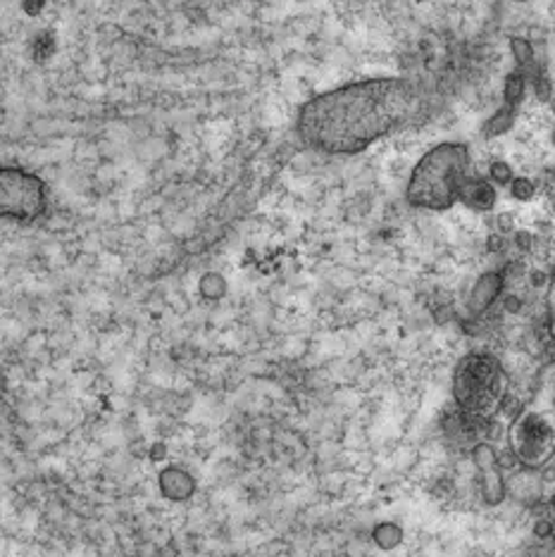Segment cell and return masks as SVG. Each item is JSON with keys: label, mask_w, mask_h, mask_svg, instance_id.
Listing matches in <instances>:
<instances>
[{"label": "cell", "mask_w": 555, "mask_h": 557, "mask_svg": "<svg viewBox=\"0 0 555 557\" xmlns=\"http://www.w3.org/2000/svg\"><path fill=\"white\" fill-rule=\"evenodd\" d=\"M412 106L415 88L406 79L353 82L303 106L298 134L322 153H362L382 136L398 129Z\"/></svg>", "instance_id": "obj_1"}, {"label": "cell", "mask_w": 555, "mask_h": 557, "mask_svg": "<svg viewBox=\"0 0 555 557\" xmlns=\"http://www.w3.org/2000/svg\"><path fill=\"white\" fill-rule=\"evenodd\" d=\"M470 150L462 144H439L415 164L408 182V202L422 210H448L456 206L470 180Z\"/></svg>", "instance_id": "obj_2"}, {"label": "cell", "mask_w": 555, "mask_h": 557, "mask_svg": "<svg viewBox=\"0 0 555 557\" xmlns=\"http://www.w3.org/2000/svg\"><path fill=\"white\" fill-rule=\"evenodd\" d=\"M515 460L527 470H541L555 455V379L539 386L534 398L517 412L508 429Z\"/></svg>", "instance_id": "obj_3"}, {"label": "cell", "mask_w": 555, "mask_h": 557, "mask_svg": "<svg viewBox=\"0 0 555 557\" xmlns=\"http://www.w3.org/2000/svg\"><path fill=\"white\" fill-rule=\"evenodd\" d=\"M508 396V376L491 352H470L453 372V398L470 420H491Z\"/></svg>", "instance_id": "obj_4"}, {"label": "cell", "mask_w": 555, "mask_h": 557, "mask_svg": "<svg viewBox=\"0 0 555 557\" xmlns=\"http://www.w3.org/2000/svg\"><path fill=\"white\" fill-rule=\"evenodd\" d=\"M46 208V186L36 174L17 168L0 172V214L15 222H32Z\"/></svg>", "instance_id": "obj_5"}, {"label": "cell", "mask_w": 555, "mask_h": 557, "mask_svg": "<svg viewBox=\"0 0 555 557\" xmlns=\"http://www.w3.org/2000/svg\"><path fill=\"white\" fill-rule=\"evenodd\" d=\"M474 465L479 470V481H482V496L489 505H498L506 496V486H503L501 470L496 465V453L489 443H479L474 448Z\"/></svg>", "instance_id": "obj_6"}, {"label": "cell", "mask_w": 555, "mask_h": 557, "mask_svg": "<svg viewBox=\"0 0 555 557\" xmlns=\"http://www.w3.org/2000/svg\"><path fill=\"white\" fill-rule=\"evenodd\" d=\"M460 202H465V206L472 210H479V212L491 210L496 206V188H494V184H489L484 180H468L462 186Z\"/></svg>", "instance_id": "obj_7"}, {"label": "cell", "mask_w": 555, "mask_h": 557, "mask_svg": "<svg viewBox=\"0 0 555 557\" xmlns=\"http://www.w3.org/2000/svg\"><path fill=\"white\" fill-rule=\"evenodd\" d=\"M501 290V276L498 274H486L482 282L477 284L474 294H472V310L474 312H482L484 308H489L494 298L498 296Z\"/></svg>", "instance_id": "obj_8"}, {"label": "cell", "mask_w": 555, "mask_h": 557, "mask_svg": "<svg viewBox=\"0 0 555 557\" xmlns=\"http://www.w3.org/2000/svg\"><path fill=\"white\" fill-rule=\"evenodd\" d=\"M525 86H527V82H525L522 72H513L506 79V106L508 108H515L517 103H520L525 96Z\"/></svg>", "instance_id": "obj_9"}, {"label": "cell", "mask_w": 555, "mask_h": 557, "mask_svg": "<svg viewBox=\"0 0 555 557\" xmlns=\"http://www.w3.org/2000/svg\"><path fill=\"white\" fill-rule=\"evenodd\" d=\"M513 120H515V115H513V108H503V110H498L494 117L489 120V124H486V136H501V134H506L510 126H513Z\"/></svg>", "instance_id": "obj_10"}, {"label": "cell", "mask_w": 555, "mask_h": 557, "mask_svg": "<svg viewBox=\"0 0 555 557\" xmlns=\"http://www.w3.org/2000/svg\"><path fill=\"white\" fill-rule=\"evenodd\" d=\"M510 46H513V53H515L517 65H520V67L532 65V60H534V55H532V46H529L525 39H513V41H510Z\"/></svg>", "instance_id": "obj_11"}, {"label": "cell", "mask_w": 555, "mask_h": 557, "mask_svg": "<svg viewBox=\"0 0 555 557\" xmlns=\"http://www.w3.org/2000/svg\"><path fill=\"white\" fill-rule=\"evenodd\" d=\"M491 180H494L496 184H510L513 182V172H510L508 164H503V162L491 164Z\"/></svg>", "instance_id": "obj_12"}, {"label": "cell", "mask_w": 555, "mask_h": 557, "mask_svg": "<svg viewBox=\"0 0 555 557\" xmlns=\"http://www.w3.org/2000/svg\"><path fill=\"white\" fill-rule=\"evenodd\" d=\"M513 196L515 198H520V200H529L534 196V186H532V182H527V180H515L513 182Z\"/></svg>", "instance_id": "obj_13"}, {"label": "cell", "mask_w": 555, "mask_h": 557, "mask_svg": "<svg viewBox=\"0 0 555 557\" xmlns=\"http://www.w3.org/2000/svg\"><path fill=\"white\" fill-rule=\"evenodd\" d=\"M551 300H553V334H555V272H553V286H551Z\"/></svg>", "instance_id": "obj_14"}, {"label": "cell", "mask_w": 555, "mask_h": 557, "mask_svg": "<svg viewBox=\"0 0 555 557\" xmlns=\"http://www.w3.org/2000/svg\"><path fill=\"white\" fill-rule=\"evenodd\" d=\"M553 519H555V496H553Z\"/></svg>", "instance_id": "obj_15"}, {"label": "cell", "mask_w": 555, "mask_h": 557, "mask_svg": "<svg viewBox=\"0 0 555 557\" xmlns=\"http://www.w3.org/2000/svg\"><path fill=\"white\" fill-rule=\"evenodd\" d=\"M520 3H525V0H520Z\"/></svg>", "instance_id": "obj_16"}]
</instances>
